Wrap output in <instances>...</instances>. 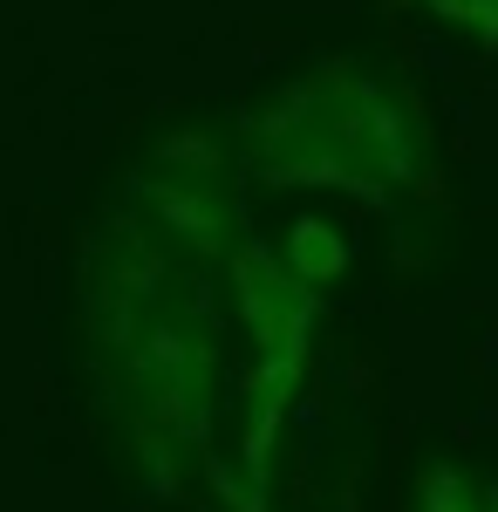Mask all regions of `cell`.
I'll return each mask as SVG.
<instances>
[{
	"label": "cell",
	"instance_id": "cell-1",
	"mask_svg": "<svg viewBox=\"0 0 498 512\" xmlns=\"http://www.w3.org/2000/svg\"><path fill=\"white\" fill-rule=\"evenodd\" d=\"M232 280H239V308L260 335V355H307V315H314V294H307L301 274H280L260 246H246L232 260Z\"/></svg>",
	"mask_w": 498,
	"mask_h": 512
},
{
	"label": "cell",
	"instance_id": "cell-2",
	"mask_svg": "<svg viewBox=\"0 0 498 512\" xmlns=\"http://www.w3.org/2000/svg\"><path fill=\"white\" fill-rule=\"evenodd\" d=\"M294 260H301V280H307V287H314V280H328L335 267H342V239H335V226L301 219V226H294Z\"/></svg>",
	"mask_w": 498,
	"mask_h": 512
},
{
	"label": "cell",
	"instance_id": "cell-3",
	"mask_svg": "<svg viewBox=\"0 0 498 512\" xmlns=\"http://www.w3.org/2000/svg\"><path fill=\"white\" fill-rule=\"evenodd\" d=\"M417 512H485V499H478L451 465H437V472L423 478V506Z\"/></svg>",
	"mask_w": 498,
	"mask_h": 512
},
{
	"label": "cell",
	"instance_id": "cell-4",
	"mask_svg": "<svg viewBox=\"0 0 498 512\" xmlns=\"http://www.w3.org/2000/svg\"><path fill=\"white\" fill-rule=\"evenodd\" d=\"M437 14H451V21H464V28L498 35V0H437Z\"/></svg>",
	"mask_w": 498,
	"mask_h": 512
},
{
	"label": "cell",
	"instance_id": "cell-5",
	"mask_svg": "<svg viewBox=\"0 0 498 512\" xmlns=\"http://www.w3.org/2000/svg\"><path fill=\"white\" fill-rule=\"evenodd\" d=\"M485 512H498V492H485Z\"/></svg>",
	"mask_w": 498,
	"mask_h": 512
}]
</instances>
